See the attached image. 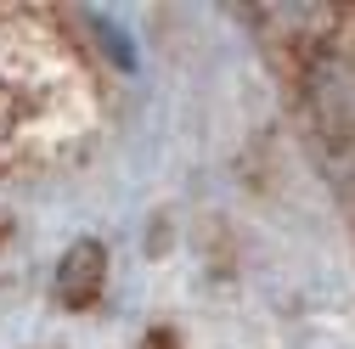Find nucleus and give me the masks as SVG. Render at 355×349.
Masks as SVG:
<instances>
[{"label":"nucleus","mask_w":355,"mask_h":349,"mask_svg":"<svg viewBox=\"0 0 355 349\" xmlns=\"http://www.w3.org/2000/svg\"><path fill=\"white\" fill-rule=\"evenodd\" d=\"M102 282H107V248L96 237H79L57 265V298L68 310H85V304L102 298Z\"/></svg>","instance_id":"f257e3e1"},{"label":"nucleus","mask_w":355,"mask_h":349,"mask_svg":"<svg viewBox=\"0 0 355 349\" xmlns=\"http://www.w3.org/2000/svg\"><path fill=\"white\" fill-rule=\"evenodd\" d=\"M333 57H338V68H349V73H355V12L333 28Z\"/></svg>","instance_id":"f03ea898"}]
</instances>
